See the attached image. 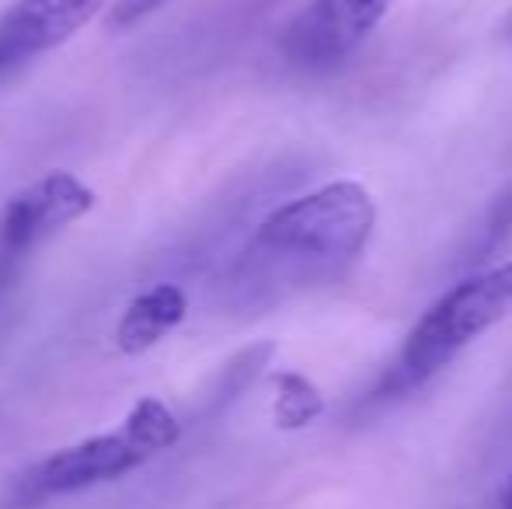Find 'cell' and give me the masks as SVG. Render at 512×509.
<instances>
[{
    "label": "cell",
    "mask_w": 512,
    "mask_h": 509,
    "mask_svg": "<svg viewBox=\"0 0 512 509\" xmlns=\"http://www.w3.org/2000/svg\"><path fill=\"white\" fill-rule=\"evenodd\" d=\"M373 227H377V203L370 189L352 178H338L272 210L258 224L255 252L276 262L345 265L363 255Z\"/></svg>",
    "instance_id": "6da1fadb"
},
{
    "label": "cell",
    "mask_w": 512,
    "mask_h": 509,
    "mask_svg": "<svg viewBox=\"0 0 512 509\" xmlns=\"http://www.w3.org/2000/svg\"><path fill=\"white\" fill-rule=\"evenodd\" d=\"M512 318V262L467 276L446 290L408 332L391 374L387 391H411L436 377L450 360H457L471 342Z\"/></svg>",
    "instance_id": "7a4b0ae2"
},
{
    "label": "cell",
    "mask_w": 512,
    "mask_h": 509,
    "mask_svg": "<svg viewBox=\"0 0 512 509\" xmlns=\"http://www.w3.org/2000/svg\"><path fill=\"white\" fill-rule=\"evenodd\" d=\"M182 440V422L161 398H140L119 429L53 450L25 478L28 496H70L133 475Z\"/></svg>",
    "instance_id": "3957f363"
},
{
    "label": "cell",
    "mask_w": 512,
    "mask_h": 509,
    "mask_svg": "<svg viewBox=\"0 0 512 509\" xmlns=\"http://www.w3.org/2000/svg\"><path fill=\"white\" fill-rule=\"evenodd\" d=\"M98 203V192L70 171H46L14 192L0 213V258L14 262L60 234L74 220L88 217Z\"/></svg>",
    "instance_id": "277c9868"
},
{
    "label": "cell",
    "mask_w": 512,
    "mask_h": 509,
    "mask_svg": "<svg viewBox=\"0 0 512 509\" xmlns=\"http://www.w3.org/2000/svg\"><path fill=\"white\" fill-rule=\"evenodd\" d=\"M391 4L394 0H310L283 28L279 46L297 67H335L370 39Z\"/></svg>",
    "instance_id": "5b68a950"
},
{
    "label": "cell",
    "mask_w": 512,
    "mask_h": 509,
    "mask_svg": "<svg viewBox=\"0 0 512 509\" xmlns=\"http://www.w3.org/2000/svg\"><path fill=\"white\" fill-rule=\"evenodd\" d=\"M108 0H14L0 18V63L42 56L102 18Z\"/></svg>",
    "instance_id": "8992f818"
},
{
    "label": "cell",
    "mask_w": 512,
    "mask_h": 509,
    "mask_svg": "<svg viewBox=\"0 0 512 509\" xmlns=\"http://www.w3.org/2000/svg\"><path fill=\"white\" fill-rule=\"evenodd\" d=\"M189 314V297L178 283H154L143 293H136L126 304L122 318L115 321V349L122 356H143L164 342Z\"/></svg>",
    "instance_id": "52a82bcc"
},
{
    "label": "cell",
    "mask_w": 512,
    "mask_h": 509,
    "mask_svg": "<svg viewBox=\"0 0 512 509\" xmlns=\"http://www.w3.org/2000/svg\"><path fill=\"white\" fill-rule=\"evenodd\" d=\"M272 387H276V398H272V419H276L279 429H307L310 422L324 415L321 391H317L304 374H297V370L272 374Z\"/></svg>",
    "instance_id": "ba28073f"
},
{
    "label": "cell",
    "mask_w": 512,
    "mask_h": 509,
    "mask_svg": "<svg viewBox=\"0 0 512 509\" xmlns=\"http://www.w3.org/2000/svg\"><path fill=\"white\" fill-rule=\"evenodd\" d=\"M171 4H178V0H108V7L102 11V28L112 35L129 32V28L154 18V14H161Z\"/></svg>",
    "instance_id": "9c48e42d"
},
{
    "label": "cell",
    "mask_w": 512,
    "mask_h": 509,
    "mask_svg": "<svg viewBox=\"0 0 512 509\" xmlns=\"http://www.w3.org/2000/svg\"><path fill=\"white\" fill-rule=\"evenodd\" d=\"M502 32H506V39H512V11L506 14V21H502Z\"/></svg>",
    "instance_id": "30bf717a"
}]
</instances>
